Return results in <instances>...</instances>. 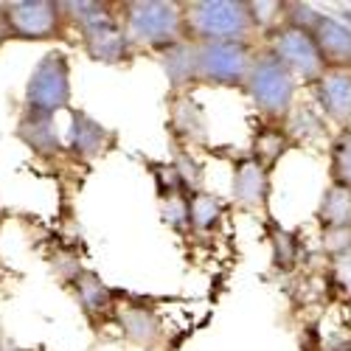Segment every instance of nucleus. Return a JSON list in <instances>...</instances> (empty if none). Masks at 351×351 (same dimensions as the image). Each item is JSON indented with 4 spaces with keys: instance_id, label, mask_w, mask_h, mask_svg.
Segmentation results:
<instances>
[{
    "instance_id": "obj_15",
    "label": "nucleus",
    "mask_w": 351,
    "mask_h": 351,
    "mask_svg": "<svg viewBox=\"0 0 351 351\" xmlns=\"http://www.w3.org/2000/svg\"><path fill=\"white\" fill-rule=\"evenodd\" d=\"M73 289H76V301H79V306L84 309V315L96 317V315L110 312V306H112V292H110V287H107L96 273H90V270L76 273Z\"/></svg>"
},
{
    "instance_id": "obj_5",
    "label": "nucleus",
    "mask_w": 351,
    "mask_h": 351,
    "mask_svg": "<svg viewBox=\"0 0 351 351\" xmlns=\"http://www.w3.org/2000/svg\"><path fill=\"white\" fill-rule=\"evenodd\" d=\"M253 60V43H194L197 84L242 87Z\"/></svg>"
},
{
    "instance_id": "obj_11",
    "label": "nucleus",
    "mask_w": 351,
    "mask_h": 351,
    "mask_svg": "<svg viewBox=\"0 0 351 351\" xmlns=\"http://www.w3.org/2000/svg\"><path fill=\"white\" fill-rule=\"evenodd\" d=\"M112 141V132L99 124L93 115H87L84 110L71 112V130H68V149L71 155L82 160H96L99 155L107 152V146Z\"/></svg>"
},
{
    "instance_id": "obj_8",
    "label": "nucleus",
    "mask_w": 351,
    "mask_h": 351,
    "mask_svg": "<svg viewBox=\"0 0 351 351\" xmlns=\"http://www.w3.org/2000/svg\"><path fill=\"white\" fill-rule=\"evenodd\" d=\"M82 34V45L87 51L93 62L99 65H121V62H130L132 56V45L121 28V20H119V12H104L101 17L90 20L87 25L79 28Z\"/></svg>"
},
{
    "instance_id": "obj_25",
    "label": "nucleus",
    "mask_w": 351,
    "mask_h": 351,
    "mask_svg": "<svg viewBox=\"0 0 351 351\" xmlns=\"http://www.w3.org/2000/svg\"><path fill=\"white\" fill-rule=\"evenodd\" d=\"M324 12H317L312 3H301V0H287L284 3V25L287 28H298V32L312 34Z\"/></svg>"
},
{
    "instance_id": "obj_10",
    "label": "nucleus",
    "mask_w": 351,
    "mask_h": 351,
    "mask_svg": "<svg viewBox=\"0 0 351 351\" xmlns=\"http://www.w3.org/2000/svg\"><path fill=\"white\" fill-rule=\"evenodd\" d=\"M230 191L239 208L265 211L270 202V169L253 158L239 160L230 178Z\"/></svg>"
},
{
    "instance_id": "obj_6",
    "label": "nucleus",
    "mask_w": 351,
    "mask_h": 351,
    "mask_svg": "<svg viewBox=\"0 0 351 351\" xmlns=\"http://www.w3.org/2000/svg\"><path fill=\"white\" fill-rule=\"evenodd\" d=\"M270 53L301 84H315L320 79V73L326 71L324 56H320V51L315 45V37L306 32H298V28L278 25L270 37Z\"/></svg>"
},
{
    "instance_id": "obj_2",
    "label": "nucleus",
    "mask_w": 351,
    "mask_h": 351,
    "mask_svg": "<svg viewBox=\"0 0 351 351\" xmlns=\"http://www.w3.org/2000/svg\"><path fill=\"white\" fill-rule=\"evenodd\" d=\"M121 28L135 48L166 51L186 40L183 34V3L174 0H132V3L119 6Z\"/></svg>"
},
{
    "instance_id": "obj_27",
    "label": "nucleus",
    "mask_w": 351,
    "mask_h": 351,
    "mask_svg": "<svg viewBox=\"0 0 351 351\" xmlns=\"http://www.w3.org/2000/svg\"><path fill=\"white\" fill-rule=\"evenodd\" d=\"M171 169H174V174H178V183H180V189H183L186 194L202 191V169H199V163H197L189 152L180 149L178 155H174Z\"/></svg>"
},
{
    "instance_id": "obj_30",
    "label": "nucleus",
    "mask_w": 351,
    "mask_h": 351,
    "mask_svg": "<svg viewBox=\"0 0 351 351\" xmlns=\"http://www.w3.org/2000/svg\"><path fill=\"white\" fill-rule=\"evenodd\" d=\"M273 245H276V265L289 267L292 261H295V239H292L289 233H284V230L278 228L276 237H273Z\"/></svg>"
},
{
    "instance_id": "obj_24",
    "label": "nucleus",
    "mask_w": 351,
    "mask_h": 351,
    "mask_svg": "<svg viewBox=\"0 0 351 351\" xmlns=\"http://www.w3.org/2000/svg\"><path fill=\"white\" fill-rule=\"evenodd\" d=\"M160 219L171 230H186L189 228V194L186 191L160 194Z\"/></svg>"
},
{
    "instance_id": "obj_26",
    "label": "nucleus",
    "mask_w": 351,
    "mask_h": 351,
    "mask_svg": "<svg viewBox=\"0 0 351 351\" xmlns=\"http://www.w3.org/2000/svg\"><path fill=\"white\" fill-rule=\"evenodd\" d=\"M112 6L110 3H96V0H68V3H60V12H62V20L82 28L90 20L101 17L104 12H110Z\"/></svg>"
},
{
    "instance_id": "obj_7",
    "label": "nucleus",
    "mask_w": 351,
    "mask_h": 351,
    "mask_svg": "<svg viewBox=\"0 0 351 351\" xmlns=\"http://www.w3.org/2000/svg\"><path fill=\"white\" fill-rule=\"evenodd\" d=\"M9 32L17 40H51L62 37V12L56 0H14L3 3Z\"/></svg>"
},
{
    "instance_id": "obj_31",
    "label": "nucleus",
    "mask_w": 351,
    "mask_h": 351,
    "mask_svg": "<svg viewBox=\"0 0 351 351\" xmlns=\"http://www.w3.org/2000/svg\"><path fill=\"white\" fill-rule=\"evenodd\" d=\"M12 32H9V23H6V14H3V6H0V48L9 43Z\"/></svg>"
},
{
    "instance_id": "obj_23",
    "label": "nucleus",
    "mask_w": 351,
    "mask_h": 351,
    "mask_svg": "<svg viewBox=\"0 0 351 351\" xmlns=\"http://www.w3.org/2000/svg\"><path fill=\"white\" fill-rule=\"evenodd\" d=\"M247 12L256 32L273 34L278 23L284 25V0H247Z\"/></svg>"
},
{
    "instance_id": "obj_29",
    "label": "nucleus",
    "mask_w": 351,
    "mask_h": 351,
    "mask_svg": "<svg viewBox=\"0 0 351 351\" xmlns=\"http://www.w3.org/2000/svg\"><path fill=\"white\" fill-rule=\"evenodd\" d=\"M332 281H335V287L343 292V295L351 298V250H346V253L332 258Z\"/></svg>"
},
{
    "instance_id": "obj_1",
    "label": "nucleus",
    "mask_w": 351,
    "mask_h": 351,
    "mask_svg": "<svg viewBox=\"0 0 351 351\" xmlns=\"http://www.w3.org/2000/svg\"><path fill=\"white\" fill-rule=\"evenodd\" d=\"M183 34L189 43H250L256 28L247 12V0L183 3Z\"/></svg>"
},
{
    "instance_id": "obj_18",
    "label": "nucleus",
    "mask_w": 351,
    "mask_h": 351,
    "mask_svg": "<svg viewBox=\"0 0 351 351\" xmlns=\"http://www.w3.org/2000/svg\"><path fill=\"white\" fill-rule=\"evenodd\" d=\"M292 146L284 124H276V121H267V124H261L253 135V160H258L261 166H273L287 149Z\"/></svg>"
},
{
    "instance_id": "obj_4",
    "label": "nucleus",
    "mask_w": 351,
    "mask_h": 351,
    "mask_svg": "<svg viewBox=\"0 0 351 351\" xmlns=\"http://www.w3.org/2000/svg\"><path fill=\"white\" fill-rule=\"evenodd\" d=\"M71 62L62 51L43 53L25 82V110L37 115H56L71 107Z\"/></svg>"
},
{
    "instance_id": "obj_19",
    "label": "nucleus",
    "mask_w": 351,
    "mask_h": 351,
    "mask_svg": "<svg viewBox=\"0 0 351 351\" xmlns=\"http://www.w3.org/2000/svg\"><path fill=\"white\" fill-rule=\"evenodd\" d=\"M222 199L211 191H194L189 194V228H194L197 233H211L219 228L222 222Z\"/></svg>"
},
{
    "instance_id": "obj_22",
    "label": "nucleus",
    "mask_w": 351,
    "mask_h": 351,
    "mask_svg": "<svg viewBox=\"0 0 351 351\" xmlns=\"http://www.w3.org/2000/svg\"><path fill=\"white\" fill-rule=\"evenodd\" d=\"M329 174H332V183L351 189V127L340 130L332 141Z\"/></svg>"
},
{
    "instance_id": "obj_21",
    "label": "nucleus",
    "mask_w": 351,
    "mask_h": 351,
    "mask_svg": "<svg viewBox=\"0 0 351 351\" xmlns=\"http://www.w3.org/2000/svg\"><path fill=\"white\" fill-rule=\"evenodd\" d=\"M121 329L138 346H152L160 337V320L146 306H127L121 312Z\"/></svg>"
},
{
    "instance_id": "obj_14",
    "label": "nucleus",
    "mask_w": 351,
    "mask_h": 351,
    "mask_svg": "<svg viewBox=\"0 0 351 351\" xmlns=\"http://www.w3.org/2000/svg\"><path fill=\"white\" fill-rule=\"evenodd\" d=\"M160 65L163 73L171 84L174 93L186 90L189 84H197V65H194V43L183 40L178 45H171L166 51H160Z\"/></svg>"
},
{
    "instance_id": "obj_16",
    "label": "nucleus",
    "mask_w": 351,
    "mask_h": 351,
    "mask_svg": "<svg viewBox=\"0 0 351 351\" xmlns=\"http://www.w3.org/2000/svg\"><path fill=\"white\" fill-rule=\"evenodd\" d=\"M320 228H351V189L329 183L317 202Z\"/></svg>"
},
{
    "instance_id": "obj_3",
    "label": "nucleus",
    "mask_w": 351,
    "mask_h": 351,
    "mask_svg": "<svg viewBox=\"0 0 351 351\" xmlns=\"http://www.w3.org/2000/svg\"><path fill=\"white\" fill-rule=\"evenodd\" d=\"M242 87L247 90L253 107L265 115L267 121L284 124L289 110L295 107L298 82L270 51L256 53V60L250 65V73H247Z\"/></svg>"
},
{
    "instance_id": "obj_28",
    "label": "nucleus",
    "mask_w": 351,
    "mask_h": 351,
    "mask_svg": "<svg viewBox=\"0 0 351 351\" xmlns=\"http://www.w3.org/2000/svg\"><path fill=\"white\" fill-rule=\"evenodd\" d=\"M320 245L335 258L346 250H351V228H324L320 233Z\"/></svg>"
},
{
    "instance_id": "obj_12",
    "label": "nucleus",
    "mask_w": 351,
    "mask_h": 351,
    "mask_svg": "<svg viewBox=\"0 0 351 351\" xmlns=\"http://www.w3.org/2000/svg\"><path fill=\"white\" fill-rule=\"evenodd\" d=\"M312 37L326 68H351V28L340 17L324 14Z\"/></svg>"
},
{
    "instance_id": "obj_9",
    "label": "nucleus",
    "mask_w": 351,
    "mask_h": 351,
    "mask_svg": "<svg viewBox=\"0 0 351 351\" xmlns=\"http://www.w3.org/2000/svg\"><path fill=\"white\" fill-rule=\"evenodd\" d=\"M317 112L346 130L351 124V68H326L312 84Z\"/></svg>"
},
{
    "instance_id": "obj_17",
    "label": "nucleus",
    "mask_w": 351,
    "mask_h": 351,
    "mask_svg": "<svg viewBox=\"0 0 351 351\" xmlns=\"http://www.w3.org/2000/svg\"><path fill=\"white\" fill-rule=\"evenodd\" d=\"M171 127L183 141H202L206 138V110L191 96H178L171 104Z\"/></svg>"
},
{
    "instance_id": "obj_13",
    "label": "nucleus",
    "mask_w": 351,
    "mask_h": 351,
    "mask_svg": "<svg viewBox=\"0 0 351 351\" xmlns=\"http://www.w3.org/2000/svg\"><path fill=\"white\" fill-rule=\"evenodd\" d=\"M17 138L40 158H56L62 152V141H60V132H56L53 115H37L23 110L17 121Z\"/></svg>"
},
{
    "instance_id": "obj_20",
    "label": "nucleus",
    "mask_w": 351,
    "mask_h": 351,
    "mask_svg": "<svg viewBox=\"0 0 351 351\" xmlns=\"http://www.w3.org/2000/svg\"><path fill=\"white\" fill-rule=\"evenodd\" d=\"M284 130H287V135H289V141L295 143V141H301V143H312V141H317L320 135H324V115L317 112V107H309V104H295L289 110V115L284 119Z\"/></svg>"
},
{
    "instance_id": "obj_32",
    "label": "nucleus",
    "mask_w": 351,
    "mask_h": 351,
    "mask_svg": "<svg viewBox=\"0 0 351 351\" xmlns=\"http://www.w3.org/2000/svg\"><path fill=\"white\" fill-rule=\"evenodd\" d=\"M0 276H3V265H0Z\"/></svg>"
}]
</instances>
